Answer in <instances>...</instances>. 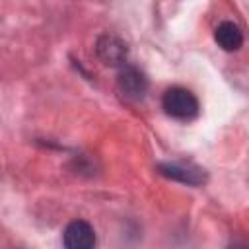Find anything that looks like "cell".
<instances>
[{
  "instance_id": "1",
  "label": "cell",
  "mask_w": 249,
  "mask_h": 249,
  "mask_svg": "<svg viewBox=\"0 0 249 249\" xmlns=\"http://www.w3.org/2000/svg\"><path fill=\"white\" fill-rule=\"evenodd\" d=\"M161 105L169 117L179 119V121H191L198 115V99L195 97L193 91L179 88V86L169 88L163 93Z\"/></svg>"
},
{
  "instance_id": "2",
  "label": "cell",
  "mask_w": 249,
  "mask_h": 249,
  "mask_svg": "<svg viewBox=\"0 0 249 249\" xmlns=\"http://www.w3.org/2000/svg\"><path fill=\"white\" fill-rule=\"evenodd\" d=\"M117 89L128 101H140L148 91L146 76L134 66H123L117 76Z\"/></svg>"
},
{
  "instance_id": "3",
  "label": "cell",
  "mask_w": 249,
  "mask_h": 249,
  "mask_svg": "<svg viewBox=\"0 0 249 249\" xmlns=\"http://www.w3.org/2000/svg\"><path fill=\"white\" fill-rule=\"evenodd\" d=\"M64 249H95V231L86 220H74L62 233Z\"/></svg>"
},
{
  "instance_id": "4",
  "label": "cell",
  "mask_w": 249,
  "mask_h": 249,
  "mask_svg": "<svg viewBox=\"0 0 249 249\" xmlns=\"http://www.w3.org/2000/svg\"><path fill=\"white\" fill-rule=\"evenodd\" d=\"M95 51H97V56L107 66H123L126 60V45L119 37L109 35V33H105L97 39Z\"/></svg>"
},
{
  "instance_id": "5",
  "label": "cell",
  "mask_w": 249,
  "mask_h": 249,
  "mask_svg": "<svg viewBox=\"0 0 249 249\" xmlns=\"http://www.w3.org/2000/svg\"><path fill=\"white\" fill-rule=\"evenodd\" d=\"M158 171L163 177H167V179L181 181V183H187V185H200L206 179V175H204L202 169L181 165V163H160L158 165Z\"/></svg>"
},
{
  "instance_id": "6",
  "label": "cell",
  "mask_w": 249,
  "mask_h": 249,
  "mask_svg": "<svg viewBox=\"0 0 249 249\" xmlns=\"http://www.w3.org/2000/svg\"><path fill=\"white\" fill-rule=\"evenodd\" d=\"M214 39H216V43H218L224 51L231 53V51L241 49V45H243V31H241V27H239L237 23H233V21H222V23H218V27L214 29Z\"/></svg>"
},
{
  "instance_id": "7",
  "label": "cell",
  "mask_w": 249,
  "mask_h": 249,
  "mask_svg": "<svg viewBox=\"0 0 249 249\" xmlns=\"http://www.w3.org/2000/svg\"><path fill=\"white\" fill-rule=\"evenodd\" d=\"M228 249H247V245H245V243H241V241H235V243H231Z\"/></svg>"
}]
</instances>
